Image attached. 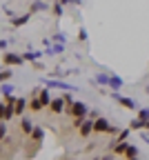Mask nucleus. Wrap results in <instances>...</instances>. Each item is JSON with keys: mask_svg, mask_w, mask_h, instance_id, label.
Returning a JSON list of instances; mask_svg holds the SVG:
<instances>
[{"mask_svg": "<svg viewBox=\"0 0 149 160\" xmlns=\"http://www.w3.org/2000/svg\"><path fill=\"white\" fill-rule=\"evenodd\" d=\"M109 98L114 100L116 105H120L122 109H131V111H138V109H140V107H138V102H136L134 98H127V96H122V93H118V91H111V93H109Z\"/></svg>", "mask_w": 149, "mask_h": 160, "instance_id": "obj_2", "label": "nucleus"}, {"mask_svg": "<svg viewBox=\"0 0 149 160\" xmlns=\"http://www.w3.org/2000/svg\"><path fill=\"white\" fill-rule=\"evenodd\" d=\"M45 87H51V89H65V91H78V87L65 82V80H54V78H47V80H45Z\"/></svg>", "mask_w": 149, "mask_h": 160, "instance_id": "obj_4", "label": "nucleus"}, {"mask_svg": "<svg viewBox=\"0 0 149 160\" xmlns=\"http://www.w3.org/2000/svg\"><path fill=\"white\" fill-rule=\"evenodd\" d=\"M71 2H74V5H82V0H71Z\"/></svg>", "mask_w": 149, "mask_h": 160, "instance_id": "obj_33", "label": "nucleus"}, {"mask_svg": "<svg viewBox=\"0 0 149 160\" xmlns=\"http://www.w3.org/2000/svg\"><path fill=\"white\" fill-rule=\"evenodd\" d=\"M56 2H60L62 7H67V5H71V0H56Z\"/></svg>", "mask_w": 149, "mask_h": 160, "instance_id": "obj_30", "label": "nucleus"}, {"mask_svg": "<svg viewBox=\"0 0 149 160\" xmlns=\"http://www.w3.org/2000/svg\"><path fill=\"white\" fill-rule=\"evenodd\" d=\"M138 153H140V151H138V147H136L134 142H129V147H127V151H125V156H122V158H125V160H134V158H138Z\"/></svg>", "mask_w": 149, "mask_h": 160, "instance_id": "obj_17", "label": "nucleus"}, {"mask_svg": "<svg viewBox=\"0 0 149 160\" xmlns=\"http://www.w3.org/2000/svg\"><path fill=\"white\" fill-rule=\"evenodd\" d=\"M136 118L142 120V122H147V120H149V107H140L138 113H136Z\"/></svg>", "mask_w": 149, "mask_h": 160, "instance_id": "obj_22", "label": "nucleus"}, {"mask_svg": "<svg viewBox=\"0 0 149 160\" xmlns=\"http://www.w3.org/2000/svg\"><path fill=\"white\" fill-rule=\"evenodd\" d=\"M9 47V40H0V51H7Z\"/></svg>", "mask_w": 149, "mask_h": 160, "instance_id": "obj_29", "label": "nucleus"}, {"mask_svg": "<svg viewBox=\"0 0 149 160\" xmlns=\"http://www.w3.org/2000/svg\"><path fill=\"white\" fill-rule=\"evenodd\" d=\"M13 89H16V87H13L11 82H3V87H0V91H3V96H5V98H7V96H11V93H13Z\"/></svg>", "mask_w": 149, "mask_h": 160, "instance_id": "obj_23", "label": "nucleus"}, {"mask_svg": "<svg viewBox=\"0 0 149 160\" xmlns=\"http://www.w3.org/2000/svg\"><path fill=\"white\" fill-rule=\"evenodd\" d=\"M45 2H49V0H45Z\"/></svg>", "mask_w": 149, "mask_h": 160, "instance_id": "obj_36", "label": "nucleus"}, {"mask_svg": "<svg viewBox=\"0 0 149 160\" xmlns=\"http://www.w3.org/2000/svg\"><path fill=\"white\" fill-rule=\"evenodd\" d=\"M94 82L107 87V85H109V73H107V71H98V73H96V78H94Z\"/></svg>", "mask_w": 149, "mask_h": 160, "instance_id": "obj_18", "label": "nucleus"}, {"mask_svg": "<svg viewBox=\"0 0 149 160\" xmlns=\"http://www.w3.org/2000/svg\"><path fill=\"white\" fill-rule=\"evenodd\" d=\"M127 147H129V142H116V145H109V151L114 156H125Z\"/></svg>", "mask_w": 149, "mask_h": 160, "instance_id": "obj_15", "label": "nucleus"}, {"mask_svg": "<svg viewBox=\"0 0 149 160\" xmlns=\"http://www.w3.org/2000/svg\"><path fill=\"white\" fill-rule=\"evenodd\" d=\"M122 85H125V82H122V78H120V76H116V73H109V85H107L109 89H116V91H118Z\"/></svg>", "mask_w": 149, "mask_h": 160, "instance_id": "obj_16", "label": "nucleus"}, {"mask_svg": "<svg viewBox=\"0 0 149 160\" xmlns=\"http://www.w3.org/2000/svg\"><path fill=\"white\" fill-rule=\"evenodd\" d=\"M27 111V98H16V102H13V113L23 118Z\"/></svg>", "mask_w": 149, "mask_h": 160, "instance_id": "obj_11", "label": "nucleus"}, {"mask_svg": "<svg viewBox=\"0 0 149 160\" xmlns=\"http://www.w3.org/2000/svg\"><path fill=\"white\" fill-rule=\"evenodd\" d=\"M145 131H149V120H147V122H145Z\"/></svg>", "mask_w": 149, "mask_h": 160, "instance_id": "obj_34", "label": "nucleus"}, {"mask_svg": "<svg viewBox=\"0 0 149 160\" xmlns=\"http://www.w3.org/2000/svg\"><path fill=\"white\" fill-rule=\"evenodd\" d=\"M11 76H13V71H11L9 67H7V69H3V71H0V85H3V82H9Z\"/></svg>", "mask_w": 149, "mask_h": 160, "instance_id": "obj_21", "label": "nucleus"}, {"mask_svg": "<svg viewBox=\"0 0 149 160\" xmlns=\"http://www.w3.org/2000/svg\"><path fill=\"white\" fill-rule=\"evenodd\" d=\"M20 56H23L25 62H38V60L45 56V51H33V49H29V51H23Z\"/></svg>", "mask_w": 149, "mask_h": 160, "instance_id": "obj_10", "label": "nucleus"}, {"mask_svg": "<svg viewBox=\"0 0 149 160\" xmlns=\"http://www.w3.org/2000/svg\"><path fill=\"white\" fill-rule=\"evenodd\" d=\"M134 160H140V158H134Z\"/></svg>", "mask_w": 149, "mask_h": 160, "instance_id": "obj_35", "label": "nucleus"}, {"mask_svg": "<svg viewBox=\"0 0 149 160\" xmlns=\"http://www.w3.org/2000/svg\"><path fill=\"white\" fill-rule=\"evenodd\" d=\"M18 127H20V133H23V136H31V131H33V120L31 118H27V116H23V118H20V122H18Z\"/></svg>", "mask_w": 149, "mask_h": 160, "instance_id": "obj_8", "label": "nucleus"}, {"mask_svg": "<svg viewBox=\"0 0 149 160\" xmlns=\"http://www.w3.org/2000/svg\"><path fill=\"white\" fill-rule=\"evenodd\" d=\"M87 38H89V36H87V29L80 27V29H78V42H87Z\"/></svg>", "mask_w": 149, "mask_h": 160, "instance_id": "obj_27", "label": "nucleus"}, {"mask_svg": "<svg viewBox=\"0 0 149 160\" xmlns=\"http://www.w3.org/2000/svg\"><path fill=\"white\" fill-rule=\"evenodd\" d=\"M38 98H40V102H42V107H49V102H51V93H49V89L47 87H38Z\"/></svg>", "mask_w": 149, "mask_h": 160, "instance_id": "obj_13", "label": "nucleus"}, {"mask_svg": "<svg viewBox=\"0 0 149 160\" xmlns=\"http://www.w3.org/2000/svg\"><path fill=\"white\" fill-rule=\"evenodd\" d=\"M129 131H145V122L138 118H134L131 122H129Z\"/></svg>", "mask_w": 149, "mask_h": 160, "instance_id": "obj_19", "label": "nucleus"}, {"mask_svg": "<svg viewBox=\"0 0 149 160\" xmlns=\"http://www.w3.org/2000/svg\"><path fill=\"white\" fill-rule=\"evenodd\" d=\"M31 16L33 13H20V16H16V18H9V25L13 27V29H20V27H25L27 22H29V20H31Z\"/></svg>", "mask_w": 149, "mask_h": 160, "instance_id": "obj_7", "label": "nucleus"}, {"mask_svg": "<svg viewBox=\"0 0 149 160\" xmlns=\"http://www.w3.org/2000/svg\"><path fill=\"white\" fill-rule=\"evenodd\" d=\"M91 133H94V120L85 118V120H82V125L78 127V136H80L82 140H87V138H89Z\"/></svg>", "mask_w": 149, "mask_h": 160, "instance_id": "obj_5", "label": "nucleus"}, {"mask_svg": "<svg viewBox=\"0 0 149 160\" xmlns=\"http://www.w3.org/2000/svg\"><path fill=\"white\" fill-rule=\"evenodd\" d=\"M49 113H54V116H60V113H65V100H62V96L60 98H51V102H49Z\"/></svg>", "mask_w": 149, "mask_h": 160, "instance_id": "obj_6", "label": "nucleus"}, {"mask_svg": "<svg viewBox=\"0 0 149 160\" xmlns=\"http://www.w3.org/2000/svg\"><path fill=\"white\" fill-rule=\"evenodd\" d=\"M87 118H89V120H96V118H100V111H98V109H89Z\"/></svg>", "mask_w": 149, "mask_h": 160, "instance_id": "obj_28", "label": "nucleus"}, {"mask_svg": "<svg viewBox=\"0 0 149 160\" xmlns=\"http://www.w3.org/2000/svg\"><path fill=\"white\" fill-rule=\"evenodd\" d=\"M127 138H129V127H127V129H120V133L114 138L111 145H116V142H127Z\"/></svg>", "mask_w": 149, "mask_h": 160, "instance_id": "obj_20", "label": "nucleus"}, {"mask_svg": "<svg viewBox=\"0 0 149 160\" xmlns=\"http://www.w3.org/2000/svg\"><path fill=\"white\" fill-rule=\"evenodd\" d=\"M27 109L33 111V113H38V111L45 109V107H42V102H40V98H38V89L31 91V98H29V102H27Z\"/></svg>", "mask_w": 149, "mask_h": 160, "instance_id": "obj_9", "label": "nucleus"}, {"mask_svg": "<svg viewBox=\"0 0 149 160\" xmlns=\"http://www.w3.org/2000/svg\"><path fill=\"white\" fill-rule=\"evenodd\" d=\"M3 65L5 67H20V65H25V60H23V56L20 53H16V51H3Z\"/></svg>", "mask_w": 149, "mask_h": 160, "instance_id": "obj_3", "label": "nucleus"}, {"mask_svg": "<svg viewBox=\"0 0 149 160\" xmlns=\"http://www.w3.org/2000/svg\"><path fill=\"white\" fill-rule=\"evenodd\" d=\"M89 160H102V156H91Z\"/></svg>", "mask_w": 149, "mask_h": 160, "instance_id": "obj_32", "label": "nucleus"}, {"mask_svg": "<svg viewBox=\"0 0 149 160\" xmlns=\"http://www.w3.org/2000/svg\"><path fill=\"white\" fill-rule=\"evenodd\" d=\"M49 5L45 2V0H31V5H29V13H40V11H47Z\"/></svg>", "mask_w": 149, "mask_h": 160, "instance_id": "obj_12", "label": "nucleus"}, {"mask_svg": "<svg viewBox=\"0 0 149 160\" xmlns=\"http://www.w3.org/2000/svg\"><path fill=\"white\" fill-rule=\"evenodd\" d=\"M89 109H91V107H89L87 102H82V100H76L71 107L65 109V113L71 116V118H80V120H85V118H87V113H89Z\"/></svg>", "mask_w": 149, "mask_h": 160, "instance_id": "obj_1", "label": "nucleus"}, {"mask_svg": "<svg viewBox=\"0 0 149 160\" xmlns=\"http://www.w3.org/2000/svg\"><path fill=\"white\" fill-rule=\"evenodd\" d=\"M62 11H65V7H62L60 2H54V7H51V13H54V18H60V16H62Z\"/></svg>", "mask_w": 149, "mask_h": 160, "instance_id": "obj_24", "label": "nucleus"}, {"mask_svg": "<svg viewBox=\"0 0 149 160\" xmlns=\"http://www.w3.org/2000/svg\"><path fill=\"white\" fill-rule=\"evenodd\" d=\"M29 140L31 142H38V145H42V140H45V129L42 127H33V131H31V136H29Z\"/></svg>", "mask_w": 149, "mask_h": 160, "instance_id": "obj_14", "label": "nucleus"}, {"mask_svg": "<svg viewBox=\"0 0 149 160\" xmlns=\"http://www.w3.org/2000/svg\"><path fill=\"white\" fill-rule=\"evenodd\" d=\"M54 42H56V45H65V42H67V36L62 33V31H56V36H54Z\"/></svg>", "mask_w": 149, "mask_h": 160, "instance_id": "obj_25", "label": "nucleus"}, {"mask_svg": "<svg viewBox=\"0 0 149 160\" xmlns=\"http://www.w3.org/2000/svg\"><path fill=\"white\" fill-rule=\"evenodd\" d=\"M9 136V125L7 122H0V140H5Z\"/></svg>", "mask_w": 149, "mask_h": 160, "instance_id": "obj_26", "label": "nucleus"}, {"mask_svg": "<svg viewBox=\"0 0 149 160\" xmlns=\"http://www.w3.org/2000/svg\"><path fill=\"white\" fill-rule=\"evenodd\" d=\"M114 158H116V156H114V153H111V151H109V153H107V156H102V160H114Z\"/></svg>", "mask_w": 149, "mask_h": 160, "instance_id": "obj_31", "label": "nucleus"}]
</instances>
